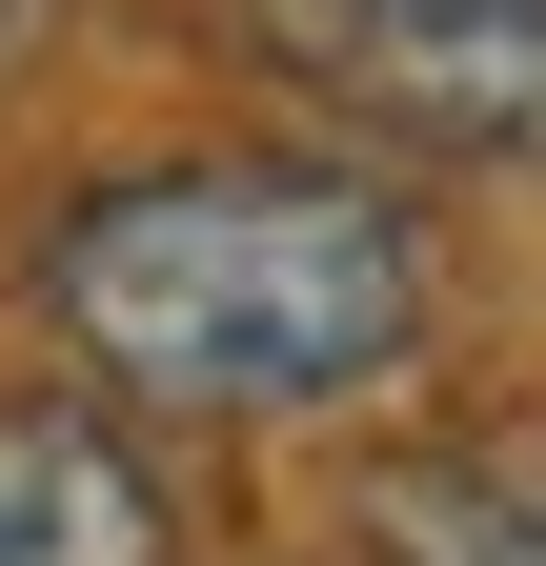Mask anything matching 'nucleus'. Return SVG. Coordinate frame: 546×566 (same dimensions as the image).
Returning <instances> with one entry per match:
<instances>
[{
    "label": "nucleus",
    "mask_w": 546,
    "mask_h": 566,
    "mask_svg": "<svg viewBox=\"0 0 546 566\" xmlns=\"http://www.w3.org/2000/svg\"><path fill=\"white\" fill-rule=\"evenodd\" d=\"M41 324L143 424H324V405H385L426 365L445 263H426L405 182L324 163V142H243V163L82 182L41 223Z\"/></svg>",
    "instance_id": "f257e3e1"
},
{
    "label": "nucleus",
    "mask_w": 546,
    "mask_h": 566,
    "mask_svg": "<svg viewBox=\"0 0 546 566\" xmlns=\"http://www.w3.org/2000/svg\"><path fill=\"white\" fill-rule=\"evenodd\" d=\"M243 41L405 163H526L546 182V0H243Z\"/></svg>",
    "instance_id": "f03ea898"
},
{
    "label": "nucleus",
    "mask_w": 546,
    "mask_h": 566,
    "mask_svg": "<svg viewBox=\"0 0 546 566\" xmlns=\"http://www.w3.org/2000/svg\"><path fill=\"white\" fill-rule=\"evenodd\" d=\"M0 566H182V485L122 405H0Z\"/></svg>",
    "instance_id": "7ed1b4c3"
},
{
    "label": "nucleus",
    "mask_w": 546,
    "mask_h": 566,
    "mask_svg": "<svg viewBox=\"0 0 546 566\" xmlns=\"http://www.w3.org/2000/svg\"><path fill=\"white\" fill-rule=\"evenodd\" d=\"M385 566H546V506L506 465H385Z\"/></svg>",
    "instance_id": "20e7f679"
},
{
    "label": "nucleus",
    "mask_w": 546,
    "mask_h": 566,
    "mask_svg": "<svg viewBox=\"0 0 546 566\" xmlns=\"http://www.w3.org/2000/svg\"><path fill=\"white\" fill-rule=\"evenodd\" d=\"M506 485H526V506H546V424H526V446H506Z\"/></svg>",
    "instance_id": "39448f33"
}]
</instances>
